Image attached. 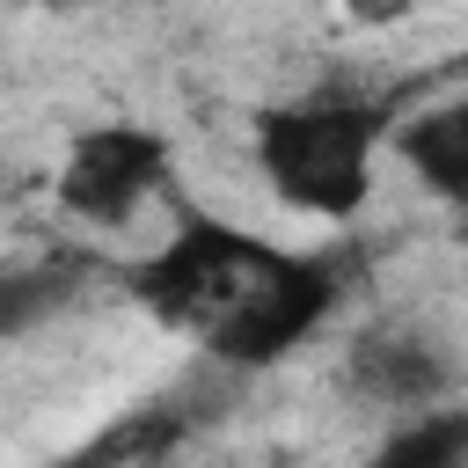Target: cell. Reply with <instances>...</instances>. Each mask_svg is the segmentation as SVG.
Here are the masks:
<instances>
[{
	"label": "cell",
	"instance_id": "cell-1",
	"mask_svg": "<svg viewBox=\"0 0 468 468\" xmlns=\"http://www.w3.org/2000/svg\"><path fill=\"white\" fill-rule=\"evenodd\" d=\"M139 300L161 322L205 336L219 358L263 366V358L292 351L336 307V278L322 263L278 256L227 227H190L139 271Z\"/></svg>",
	"mask_w": 468,
	"mask_h": 468
},
{
	"label": "cell",
	"instance_id": "cell-8",
	"mask_svg": "<svg viewBox=\"0 0 468 468\" xmlns=\"http://www.w3.org/2000/svg\"><path fill=\"white\" fill-rule=\"evenodd\" d=\"M58 307H66L58 271H0V336H22L37 322H51Z\"/></svg>",
	"mask_w": 468,
	"mask_h": 468
},
{
	"label": "cell",
	"instance_id": "cell-5",
	"mask_svg": "<svg viewBox=\"0 0 468 468\" xmlns=\"http://www.w3.org/2000/svg\"><path fill=\"white\" fill-rule=\"evenodd\" d=\"M402 161L417 168V183L446 205L468 197V102H439V110H417L402 132H395Z\"/></svg>",
	"mask_w": 468,
	"mask_h": 468
},
{
	"label": "cell",
	"instance_id": "cell-2",
	"mask_svg": "<svg viewBox=\"0 0 468 468\" xmlns=\"http://www.w3.org/2000/svg\"><path fill=\"white\" fill-rule=\"evenodd\" d=\"M388 132V110L358 88H314L256 124V161L271 190L292 212L314 219H351L373 183V146Z\"/></svg>",
	"mask_w": 468,
	"mask_h": 468
},
{
	"label": "cell",
	"instance_id": "cell-4",
	"mask_svg": "<svg viewBox=\"0 0 468 468\" xmlns=\"http://www.w3.org/2000/svg\"><path fill=\"white\" fill-rule=\"evenodd\" d=\"M344 388L380 402V410H402V417H424V410H446L453 402V358L431 329L417 322H380L351 344L344 358Z\"/></svg>",
	"mask_w": 468,
	"mask_h": 468
},
{
	"label": "cell",
	"instance_id": "cell-7",
	"mask_svg": "<svg viewBox=\"0 0 468 468\" xmlns=\"http://www.w3.org/2000/svg\"><path fill=\"white\" fill-rule=\"evenodd\" d=\"M366 468H468V410H424V417H402Z\"/></svg>",
	"mask_w": 468,
	"mask_h": 468
},
{
	"label": "cell",
	"instance_id": "cell-3",
	"mask_svg": "<svg viewBox=\"0 0 468 468\" xmlns=\"http://www.w3.org/2000/svg\"><path fill=\"white\" fill-rule=\"evenodd\" d=\"M168 183V139L146 124H88L58 161V205L80 227H124Z\"/></svg>",
	"mask_w": 468,
	"mask_h": 468
},
{
	"label": "cell",
	"instance_id": "cell-6",
	"mask_svg": "<svg viewBox=\"0 0 468 468\" xmlns=\"http://www.w3.org/2000/svg\"><path fill=\"white\" fill-rule=\"evenodd\" d=\"M176 446H183V410H139V417L95 431L88 446H73L51 468H168Z\"/></svg>",
	"mask_w": 468,
	"mask_h": 468
}]
</instances>
